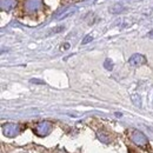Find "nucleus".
<instances>
[{
  "label": "nucleus",
  "instance_id": "nucleus-1",
  "mask_svg": "<svg viewBox=\"0 0 153 153\" xmlns=\"http://www.w3.org/2000/svg\"><path fill=\"white\" fill-rule=\"evenodd\" d=\"M2 132L6 137H10V138H13L16 135L21 132V126L18 124H12V123H8V124H5L2 125Z\"/></svg>",
  "mask_w": 153,
  "mask_h": 153
},
{
  "label": "nucleus",
  "instance_id": "nucleus-2",
  "mask_svg": "<svg viewBox=\"0 0 153 153\" xmlns=\"http://www.w3.org/2000/svg\"><path fill=\"white\" fill-rule=\"evenodd\" d=\"M52 130V123L50 121H40L36 125L34 132L38 134L39 137H45L51 132Z\"/></svg>",
  "mask_w": 153,
  "mask_h": 153
},
{
  "label": "nucleus",
  "instance_id": "nucleus-3",
  "mask_svg": "<svg viewBox=\"0 0 153 153\" xmlns=\"http://www.w3.org/2000/svg\"><path fill=\"white\" fill-rule=\"evenodd\" d=\"M131 139H132V141H133L135 145L141 146V147H145L149 144L146 135L143 133V132H140V131H133V133L131 135Z\"/></svg>",
  "mask_w": 153,
  "mask_h": 153
},
{
  "label": "nucleus",
  "instance_id": "nucleus-4",
  "mask_svg": "<svg viewBox=\"0 0 153 153\" xmlns=\"http://www.w3.org/2000/svg\"><path fill=\"white\" fill-rule=\"evenodd\" d=\"M147 62L146 58L144 57L143 54H139V53H135L132 57L128 59V64L133 67H138V66H141V65H145Z\"/></svg>",
  "mask_w": 153,
  "mask_h": 153
},
{
  "label": "nucleus",
  "instance_id": "nucleus-5",
  "mask_svg": "<svg viewBox=\"0 0 153 153\" xmlns=\"http://www.w3.org/2000/svg\"><path fill=\"white\" fill-rule=\"evenodd\" d=\"M41 4H42L41 0H26L24 7L27 12H36L41 7Z\"/></svg>",
  "mask_w": 153,
  "mask_h": 153
},
{
  "label": "nucleus",
  "instance_id": "nucleus-6",
  "mask_svg": "<svg viewBox=\"0 0 153 153\" xmlns=\"http://www.w3.org/2000/svg\"><path fill=\"white\" fill-rule=\"evenodd\" d=\"M17 6V0H0L1 11H11Z\"/></svg>",
  "mask_w": 153,
  "mask_h": 153
},
{
  "label": "nucleus",
  "instance_id": "nucleus-7",
  "mask_svg": "<svg viewBox=\"0 0 153 153\" xmlns=\"http://www.w3.org/2000/svg\"><path fill=\"white\" fill-rule=\"evenodd\" d=\"M98 138H99V140H101L102 143H107V141H108V137L104 133H98Z\"/></svg>",
  "mask_w": 153,
  "mask_h": 153
},
{
  "label": "nucleus",
  "instance_id": "nucleus-8",
  "mask_svg": "<svg viewBox=\"0 0 153 153\" xmlns=\"http://www.w3.org/2000/svg\"><path fill=\"white\" fill-rule=\"evenodd\" d=\"M104 66H105V67H106L107 70H112V68H113V64H112V61H111L110 59H107V60L105 61Z\"/></svg>",
  "mask_w": 153,
  "mask_h": 153
},
{
  "label": "nucleus",
  "instance_id": "nucleus-9",
  "mask_svg": "<svg viewBox=\"0 0 153 153\" xmlns=\"http://www.w3.org/2000/svg\"><path fill=\"white\" fill-rule=\"evenodd\" d=\"M91 40H92V37H91V36H86L85 39L82 40V45H86V44H87V42H90Z\"/></svg>",
  "mask_w": 153,
  "mask_h": 153
},
{
  "label": "nucleus",
  "instance_id": "nucleus-10",
  "mask_svg": "<svg viewBox=\"0 0 153 153\" xmlns=\"http://www.w3.org/2000/svg\"><path fill=\"white\" fill-rule=\"evenodd\" d=\"M32 82H36V84H44V81H39V80H32Z\"/></svg>",
  "mask_w": 153,
  "mask_h": 153
},
{
  "label": "nucleus",
  "instance_id": "nucleus-11",
  "mask_svg": "<svg viewBox=\"0 0 153 153\" xmlns=\"http://www.w3.org/2000/svg\"><path fill=\"white\" fill-rule=\"evenodd\" d=\"M149 37H150V38H153V31H151V32L149 33Z\"/></svg>",
  "mask_w": 153,
  "mask_h": 153
}]
</instances>
